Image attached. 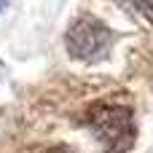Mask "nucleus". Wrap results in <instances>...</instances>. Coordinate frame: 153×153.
I'll return each instance as SVG.
<instances>
[{"label": "nucleus", "mask_w": 153, "mask_h": 153, "mask_svg": "<svg viewBox=\"0 0 153 153\" xmlns=\"http://www.w3.org/2000/svg\"><path fill=\"white\" fill-rule=\"evenodd\" d=\"M86 121L91 124V129L97 132V137H102L108 145L116 148H126L134 137V126H132V110L126 105H108L100 102L94 108H89Z\"/></svg>", "instance_id": "f257e3e1"}, {"label": "nucleus", "mask_w": 153, "mask_h": 153, "mask_svg": "<svg viewBox=\"0 0 153 153\" xmlns=\"http://www.w3.org/2000/svg\"><path fill=\"white\" fill-rule=\"evenodd\" d=\"M110 40H113V32L94 16H81L67 30V51L75 59L94 62L105 56V51L110 48Z\"/></svg>", "instance_id": "f03ea898"}, {"label": "nucleus", "mask_w": 153, "mask_h": 153, "mask_svg": "<svg viewBox=\"0 0 153 153\" xmlns=\"http://www.w3.org/2000/svg\"><path fill=\"white\" fill-rule=\"evenodd\" d=\"M132 11H140V13H145L148 16V22H153V3H134V5H129Z\"/></svg>", "instance_id": "7ed1b4c3"}, {"label": "nucleus", "mask_w": 153, "mask_h": 153, "mask_svg": "<svg viewBox=\"0 0 153 153\" xmlns=\"http://www.w3.org/2000/svg\"><path fill=\"white\" fill-rule=\"evenodd\" d=\"M46 153H81V151L73 148V145H56V148H48Z\"/></svg>", "instance_id": "20e7f679"}, {"label": "nucleus", "mask_w": 153, "mask_h": 153, "mask_svg": "<svg viewBox=\"0 0 153 153\" xmlns=\"http://www.w3.org/2000/svg\"><path fill=\"white\" fill-rule=\"evenodd\" d=\"M3 8H5V3H0V11H3Z\"/></svg>", "instance_id": "39448f33"}]
</instances>
